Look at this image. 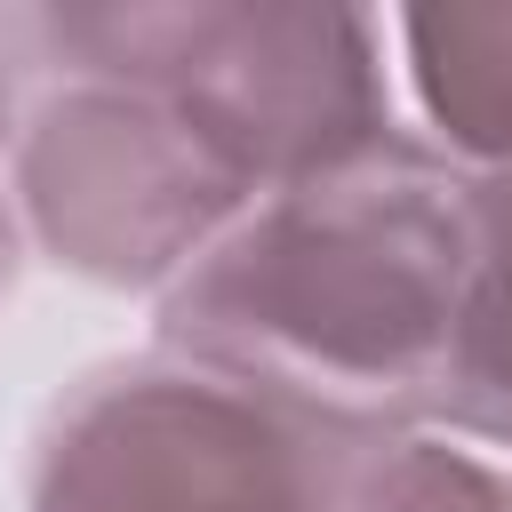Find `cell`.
Listing matches in <instances>:
<instances>
[{"instance_id": "7", "label": "cell", "mask_w": 512, "mask_h": 512, "mask_svg": "<svg viewBox=\"0 0 512 512\" xmlns=\"http://www.w3.org/2000/svg\"><path fill=\"white\" fill-rule=\"evenodd\" d=\"M32 80L24 56V16H0V152L16 144V88ZM0 280H8V200H0Z\"/></svg>"}, {"instance_id": "5", "label": "cell", "mask_w": 512, "mask_h": 512, "mask_svg": "<svg viewBox=\"0 0 512 512\" xmlns=\"http://www.w3.org/2000/svg\"><path fill=\"white\" fill-rule=\"evenodd\" d=\"M408 48L440 136L464 160H488V176L512 168V8L408 16Z\"/></svg>"}, {"instance_id": "4", "label": "cell", "mask_w": 512, "mask_h": 512, "mask_svg": "<svg viewBox=\"0 0 512 512\" xmlns=\"http://www.w3.org/2000/svg\"><path fill=\"white\" fill-rule=\"evenodd\" d=\"M432 408L480 440H512V168L464 184V296Z\"/></svg>"}, {"instance_id": "2", "label": "cell", "mask_w": 512, "mask_h": 512, "mask_svg": "<svg viewBox=\"0 0 512 512\" xmlns=\"http://www.w3.org/2000/svg\"><path fill=\"white\" fill-rule=\"evenodd\" d=\"M464 296V176L408 136H368L264 192L168 288V344L304 424L384 448L440 400Z\"/></svg>"}, {"instance_id": "3", "label": "cell", "mask_w": 512, "mask_h": 512, "mask_svg": "<svg viewBox=\"0 0 512 512\" xmlns=\"http://www.w3.org/2000/svg\"><path fill=\"white\" fill-rule=\"evenodd\" d=\"M368 440L200 368H112L40 448L32 512H352Z\"/></svg>"}, {"instance_id": "6", "label": "cell", "mask_w": 512, "mask_h": 512, "mask_svg": "<svg viewBox=\"0 0 512 512\" xmlns=\"http://www.w3.org/2000/svg\"><path fill=\"white\" fill-rule=\"evenodd\" d=\"M352 512H512V488L488 480L472 456L384 440L352 480Z\"/></svg>"}, {"instance_id": "1", "label": "cell", "mask_w": 512, "mask_h": 512, "mask_svg": "<svg viewBox=\"0 0 512 512\" xmlns=\"http://www.w3.org/2000/svg\"><path fill=\"white\" fill-rule=\"evenodd\" d=\"M24 56L16 200L96 280H176L264 192L384 136L360 16L40 8Z\"/></svg>"}]
</instances>
